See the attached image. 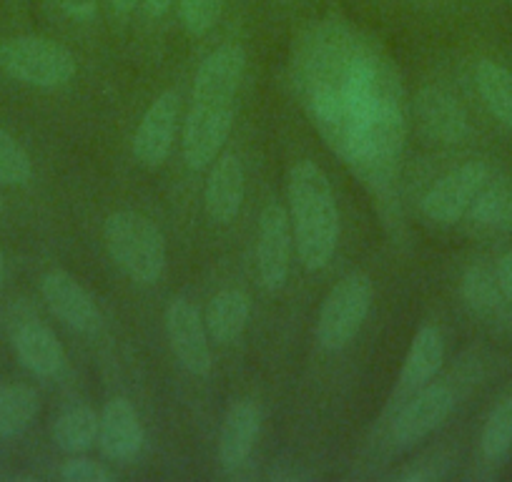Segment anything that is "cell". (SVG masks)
Instances as JSON below:
<instances>
[{"mask_svg":"<svg viewBox=\"0 0 512 482\" xmlns=\"http://www.w3.org/2000/svg\"><path fill=\"white\" fill-rule=\"evenodd\" d=\"M103 241L126 277L139 284L159 282L166 269V239L149 216L131 209L116 211L106 219Z\"/></svg>","mask_w":512,"mask_h":482,"instance_id":"277c9868","label":"cell"},{"mask_svg":"<svg viewBox=\"0 0 512 482\" xmlns=\"http://www.w3.org/2000/svg\"><path fill=\"white\" fill-rule=\"evenodd\" d=\"M61 477L68 482H108L111 472L86 457H71L68 462H63Z\"/></svg>","mask_w":512,"mask_h":482,"instance_id":"83f0119b","label":"cell"},{"mask_svg":"<svg viewBox=\"0 0 512 482\" xmlns=\"http://www.w3.org/2000/svg\"><path fill=\"white\" fill-rule=\"evenodd\" d=\"M415 118L422 134L435 144H457L470 131L465 108L455 96L437 86H427L417 93Z\"/></svg>","mask_w":512,"mask_h":482,"instance_id":"7c38bea8","label":"cell"},{"mask_svg":"<svg viewBox=\"0 0 512 482\" xmlns=\"http://www.w3.org/2000/svg\"><path fill=\"white\" fill-rule=\"evenodd\" d=\"M462 297L475 314H495L502 304V292L497 287L495 269L485 264H472L462 277Z\"/></svg>","mask_w":512,"mask_h":482,"instance_id":"cb8c5ba5","label":"cell"},{"mask_svg":"<svg viewBox=\"0 0 512 482\" xmlns=\"http://www.w3.org/2000/svg\"><path fill=\"white\" fill-rule=\"evenodd\" d=\"M41 294L48 309L78 332H93L101 324V314H98L91 294L71 274L48 272L41 282Z\"/></svg>","mask_w":512,"mask_h":482,"instance_id":"4fadbf2b","label":"cell"},{"mask_svg":"<svg viewBox=\"0 0 512 482\" xmlns=\"http://www.w3.org/2000/svg\"><path fill=\"white\" fill-rule=\"evenodd\" d=\"M111 3H113V8H116V11L128 13L131 8H136V3H139V0H111Z\"/></svg>","mask_w":512,"mask_h":482,"instance_id":"1f68e13d","label":"cell"},{"mask_svg":"<svg viewBox=\"0 0 512 482\" xmlns=\"http://www.w3.org/2000/svg\"><path fill=\"white\" fill-rule=\"evenodd\" d=\"M33 176V164L28 151L0 129V184L3 186H26Z\"/></svg>","mask_w":512,"mask_h":482,"instance_id":"484cf974","label":"cell"},{"mask_svg":"<svg viewBox=\"0 0 512 482\" xmlns=\"http://www.w3.org/2000/svg\"><path fill=\"white\" fill-rule=\"evenodd\" d=\"M0 214H3V196H0Z\"/></svg>","mask_w":512,"mask_h":482,"instance_id":"836d02e7","label":"cell"},{"mask_svg":"<svg viewBox=\"0 0 512 482\" xmlns=\"http://www.w3.org/2000/svg\"><path fill=\"white\" fill-rule=\"evenodd\" d=\"M452 407H455V395H452L450 387L425 385L420 392L412 395V400L402 407V412L392 422V445L397 450H407V447L425 440L430 432H435L450 417Z\"/></svg>","mask_w":512,"mask_h":482,"instance_id":"ba28073f","label":"cell"},{"mask_svg":"<svg viewBox=\"0 0 512 482\" xmlns=\"http://www.w3.org/2000/svg\"><path fill=\"white\" fill-rule=\"evenodd\" d=\"M372 294V279L364 272H352L334 284L324 299L317 322V339L322 349L339 352L357 337L372 307Z\"/></svg>","mask_w":512,"mask_h":482,"instance_id":"8992f818","label":"cell"},{"mask_svg":"<svg viewBox=\"0 0 512 482\" xmlns=\"http://www.w3.org/2000/svg\"><path fill=\"white\" fill-rule=\"evenodd\" d=\"M224 0H179L181 23L191 36H204L221 18Z\"/></svg>","mask_w":512,"mask_h":482,"instance_id":"4316f807","label":"cell"},{"mask_svg":"<svg viewBox=\"0 0 512 482\" xmlns=\"http://www.w3.org/2000/svg\"><path fill=\"white\" fill-rule=\"evenodd\" d=\"M13 347L26 370L38 377H56L66 365V352L56 334L38 322H28L13 334Z\"/></svg>","mask_w":512,"mask_h":482,"instance_id":"e0dca14e","label":"cell"},{"mask_svg":"<svg viewBox=\"0 0 512 482\" xmlns=\"http://www.w3.org/2000/svg\"><path fill=\"white\" fill-rule=\"evenodd\" d=\"M98 427H101V417L91 407H71L53 425V442L58 450L68 455H83L98 442Z\"/></svg>","mask_w":512,"mask_h":482,"instance_id":"ffe728a7","label":"cell"},{"mask_svg":"<svg viewBox=\"0 0 512 482\" xmlns=\"http://www.w3.org/2000/svg\"><path fill=\"white\" fill-rule=\"evenodd\" d=\"M475 81L480 96L492 116L502 126L512 129V73L495 61H480L475 68Z\"/></svg>","mask_w":512,"mask_h":482,"instance_id":"7402d4cb","label":"cell"},{"mask_svg":"<svg viewBox=\"0 0 512 482\" xmlns=\"http://www.w3.org/2000/svg\"><path fill=\"white\" fill-rule=\"evenodd\" d=\"M0 71L26 86L61 88L76 76V58L51 38L16 36L0 41Z\"/></svg>","mask_w":512,"mask_h":482,"instance_id":"5b68a950","label":"cell"},{"mask_svg":"<svg viewBox=\"0 0 512 482\" xmlns=\"http://www.w3.org/2000/svg\"><path fill=\"white\" fill-rule=\"evenodd\" d=\"M166 334H169L171 352L176 354L179 365L191 375H209L211 347L206 324L199 309L186 299H174L166 309Z\"/></svg>","mask_w":512,"mask_h":482,"instance_id":"30bf717a","label":"cell"},{"mask_svg":"<svg viewBox=\"0 0 512 482\" xmlns=\"http://www.w3.org/2000/svg\"><path fill=\"white\" fill-rule=\"evenodd\" d=\"M487 166L482 161H467V164L457 166L447 176L430 186L425 196H422V214L430 221L440 226H452L462 219L475 196L480 194L482 186L487 184Z\"/></svg>","mask_w":512,"mask_h":482,"instance_id":"52a82bcc","label":"cell"},{"mask_svg":"<svg viewBox=\"0 0 512 482\" xmlns=\"http://www.w3.org/2000/svg\"><path fill=\"white\" fill-rule=\"evenodd\" d=\"M246 176L239 156L221 154L206 181V214L214 224H231L244 204Z\"/></svg>","mask_w":512,"mask_h":482,"instance_id":"9a60e30c","label":"cell"},{"mask_svg":"<svg viewBox=\"0 0 512 482\" xmlns=\"http://www.w3.org/2000/svg\"><path fill=\"white\" fill-rule=\"evenodd\" d=\"M470 219L475 226L490 231H512V186L492 184L482 186L480 194L470 204Z\"/></svg>","mask_w":512,"mask_h":482,"instance_id":"603a6c76","label":"cell"},{"mask_svg":"<svg viewBox=\"0 0 512 482\" xmlns=\"http://www.w3.org/2000/svg\"><path fill=\"white\" fill-rule=\"evenodd\" d=\"M512 447V397L502 400L482 427L480 450L487 460H500Z\"/></svg>","mask_w":512,"mask_h":482,"instance_id":"d4e9b609","label":"cell"},{"mask_svg":"<svg viewBox=\"0 0 512 482\" xmlns=\"http://www.w3.org/2000/svg\"><path fill=\"white\" fill-rule=\"evenodd\" d=\"M495 279H497V287H500L502 292V299L512 302V252L502 254V257L497 259Z\"/></svg>","mask_w":512,"mask_h":482,"instance_id":"f546056e","label":"cell"},{"mask_svg":"<svg viewBox=\"0 0 512 482\" xmlns=\"http://www.w3.org/2000/svg\"><path fill=\"white\" fill-rule=\"evenodd\" d=\"M287 194L299 259L312 272L324 269L339 241V211L327 174L314 161H299L289 171Z\"/></svg>","mask_w":512,"mask_h":482,"instance_id":"3957f363","label":"cell"},{"mask_svg":"<svg viewBox=\"0 0 512 482\" xmlns=\"http://www.w3.org/2000/svg\"><path fill=\"white\" fill-rule=\"evenodd\" d=\"M176 116H179V93L164 91L149 111L141 118L139 129L134 136V156L149 169H156L166 161L171 154V144H174V129Z\"/></svg>","mask_w":512,"mask_h":482,"instance_id":"8fae6325","label":"cell"},{"mask_svg":"<svg viewBox=\"0 0 512 482\" xmlns=\"http://www.w3.org/2000/svg\"><path fill=\"white\" fill-rule=\"evenodd\" d=\"M297 66L304 106L327 144L364 184L390 186L405 144L400 83L390 61L349 28L324 23Z\"/></svg>","mask_w":512,"mask_h":482,"instance_id":"6da1fadb","label":"cell"},{"mask_svg":"<svg viewBox=\"0 0 512 482\" xmlns=\"http://www.w3.org/2000/svg\"><path fill=\"white\" fill-rule=\"evenodd\" d=\"M442 359H445V339H442L440 329L427 324V327H422L415 334V339L410 344V352L405 357V365H402V395H415V392H420L440 372Z\"/></svg>","mask_w":512,"mask_h":482,"instance_id":"ac0fdd59","label":"cell"},{"mask_svg":"<svg viewBox=\"0 0 512 482\" xmlns=\"http://www.w3.org/2000/svg\"><path fill=\"white\" fill-rule=\"evenodd\" d=\"M262 427V412L254 402L241 400L229 407L219 435V462L224 470H239L254 450V442Z\"/></svg>","mask_w":512,"mask_h":482,"instance_id":"2e32d148","label":"cell"},{"mask_svg":"<svg viewBox=\"0 0 512 482\" xmlns=\"http://www.w3.org/2000/svg\"><path fill=\"white\" fill-rule=\"evenodd\" d=\"M251 302L241 289H224L206 307V334L216 344H231L241 337L249 322Z\"/></svg>","mask_w":512,"mask_h":482,"instance_id":"d6986e66","label":"cell"},{"mask_svg":"<svg viewBox=\"0 0 512 482\" xmlns=\"http://www.w3.org/2000/svg\"><path fill=\"white\" fill-rule=\"evenodd\" d=\"M38 392L31 385L0 387V437H18L33 425L38 415Z\"/></svg>","mask_w":512,"mask_h":482,"instance_id":"44dd1931","label":"cell"},{"mask_svg":"<svg viewBox=\"0 0 512 482\" xmlns=\"http://www.w3.org/2000/svg\"><path fill=\"white\" fill-rule=\"evenodd\" d=\"M98 445H101L103 455L118 462L139 455L141 445H144V427H141L134 405L126 397H113L103 407Z\"/></svg>","mask_w":512,"mask_h":482,"instance_id":"5bb4252c","label":"cell"},{"mask_svg":"<svg viewBox=\"0 0 512 482\" xmlns=\"http://www.w3.org/2000/svg\"><path fill=\"white\" fill-rule=\"evenodd\" d=\"M58 8H61L66 16L78 18V21H86V18L96 16L98 0H53Z\"/></svg>","mask_w":512,"mask_h":482,"instance_id":"f1b7e54d","label":"cell"},{"mask_svg":"<svg viewBox=\"0 0 512 482\" xmlns=\"http://www.w3.org/2000/svg\"><path fill=\"white\" fill-rule=\"evenodd\" d=\"M244 68L246 53L236 43L219 46L201 63L184 124V159L189 169L209 166L229 139Z\"/></svg>","mask_w":512,"mask_h":482,"instance_id":"7a4b0ae2","label":"cell"},{"mask_svg":"<svg viewBox=\"0 0 512 482\" xmlns=\"http://www.w3.org/2000/svg\"><path fill=\"white\" fill-rule=\"evenodd\" d=\"M144 3L146 11H149L151 16H164V13L174 6V0H144Z\"/></svg>","mask_w":512,"mask_h":482,"instance_id":"4dcf8cb0","label":"cell"},{"mask_svg":"<svg viewBox=\"0 0 512 482\" xmlns=\"http://www.w3.org/2000/svg\"><path fill=\"white\" fill-rule=\"evenodd\" d=\"M3 282H6V257L0 252V289H3Z\"/></svg>","mask_w":512,"mask_h":482,"instance_id":"d6a6232c","label":"cell"},{"mask_svg":"<svg viewBox=\"0 0 512 482\" xmlns=\"http://www.w3.org/2000/svg\"><path fill=\"white\" fill-rule=\"evenodd\" d=\"M292 219L287 209L279 204H269L259 219V239H256V267L259 277L269 292L284 287L292 259Z\"/></svg>","mask_w":512,"mask_h":482,"instance_id":"9c48e42d","label":"cell"}]
</instances>
